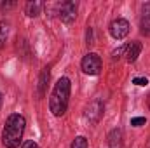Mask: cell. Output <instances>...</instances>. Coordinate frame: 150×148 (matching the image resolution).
I'll return each instance as SVG.
<instances>
[{"instance_id": "9a60e30c", "label": "cell", "mask_w": 150, "mask_h": 148, "mask_svg": "<svg viewBox=\"0 0 150 148\" xmlns=\"http://www.w3.org/2000/svg\"><path fill=\"white\" fill-rule=\"evenodd\" d=\"M133 84L134 85H147L149 84V78L147 77H134L133 78Z\"/></svg>"}, {"instance_id": "5bb4252c", "label": "cell", "mask_w": 150, "mask_h": 148, "mask_svg": "<svg viewBox=\"0 0 150 148\" xmlns=\"http://www.w3.org/2000/svg\"><path fill=\"white\" fill-rule=\"evenodd\" d=\"M145 122H147L145 117H134V118H131V125L133 127H142V125H145Z\"/></svg>"}, {"instance_id": "4fadbf2b", "label": "cell", "mask_w": 150, "mask_h": 148, "mask_svg": "<svg viewBox=\"0 0 150 148\" xmlns=\"http://www.w3.org/2000/svg\"><path fill=\"white\" fill-rule=\"evenodd\" d=\"M70 148H89V145H87V140L84 136H77L74 141H72Z\"/></svg>"}, {"instance_id": "d6986e66", "label": "cell", "mask_w": 150, "mask_h": 148, "mask_svg": "<svg viewBox=\"0 0 150 148\" xmlns=\"http://www.w3.org/2000/svg\"><path fill=\"white\" fill-rule=\"evenodd\" d=\"M2 103H4V96H2V92H0V108H2Z\"/></svg>"}, {"instance_id": "52a82bcc", "label": "cell", "mask_w": 150, "mask_h": 148, "mask_svg": "<svg viewBox=\"0 0 150 148\" xmlns=\"http://www.w3.org/2000/svg\"><path fill=\"white\" fill-rule=\"evenodd\" d=\"M142 42H138V40H133V42H129L127 45H126V51H124V56H126V61L127 63H134L136 59H138V56L142 54Z\"/></svg>"}, {"instance_id": "e0dca14e", "label": "cell", "mask_w": 150, "mask_h": 148, "mask_svg": "<svg viewBox=\"0 0 150 148\" xmlns=\"http://www.w3.org/2000/svg\"><path fill=\"white\" fill-rule=\"evenodd\" d=\"M86 44H87V45H93V44H94V37H93V28H87V32H86Z\"/></svg>"}, {"instance_id": "2e32d148", "label": "cell", "mask_w": 150, "mask_h": 148, "mask_svg": "<svg viewBox=\"0 0 150 148\" xmlns=\"http://www.w3.org/2000/svg\"><path fill=\"white\" fill-rule=\"evenodd\" d=\"M124 51H126V45H120L119 49H115V51L112 52V58L113 59H119L120 56H124Z\"/></svg>"}, {"instance_id": "3957f363", "label": "cell", "mask_w": 150, "mask_h": 148, "mask_svg": "<svg viewBox=\"0 0 150 148\" xmlns=\"http://www.w3.org/2000/svg\"><path fill=\"white\" fill-rule=\"evenodd\" d=\"M101 66H103L101 58H100L96 52H87V54L82 58V61H80L82 72L86 75H91V77H94V75L100 73V72H101Z\"/></svg>"}, {"instance_id": "ba28073f", "label": "cell", "mask_w": 150, "mask_h": 148, "mask_svg": "<svg viewBox=\"0 0 150 148\" xmlns=\"http://www.w3.org/2000/svg\"><path fill=\"white\" fill-rule=\"evenodd\" d=\"M140 32L150 37V2L142 5V18H140Z\"/></svg>"}, {"instance_id": "5b68a950", "label": "cell", "mask_w": 150, "mask_h": 148, "mask_svg": "<svg viewBox=\"0 0 150 148\" xmlns=\"http://www.w3.org/2000/svg\"><path fill=\"white\" fill-rule=\"evenodd\" d=\"M129 21L127 19H124V18H117V19H113L112 23H110V26H108V32H110V35H112L115 40H122V38L127 37V33H129Z\"/></svg>"}, {"instance_id": "30bf717a", "label": "cell", "mask_w": 150, "mask_h": 148, "mask_svg": "<svg viewBox=\"0 0 150 148\" xmlns=\"http://www.w3.org/2000/svg\"><path fill=\"white\" fill-rule=\"evenodd\" d=\"M42 9H44V2H38V0H33V2H28L25 5V12L28 18H37L42 14Z\"/></svg>"}, {"instance_id": "ffe728a7", "label": "cell", "mask_w": 150, "mask_h": 148, "mask_svg": "<svg viewBox=\"0 0 150 148\" xmlns=\"http://www.w3.org/2000/svg\"><path fill=\"white\" fill-rule=\"evenodd\" d=\"M149 110H150V94H149Z\"/></svg>"}, {"instance_id": "ac0fdd59", "label": "cell", "mask_w": 150, "mask_h": 148, "mask_svg": "<svg viewBox=\"0 0 150 148\" xmlns=\"http://www.w3.org/2000/svg\"><path fill=\"white\" fill-rule=\"evenodd\" d=\"M21 148H38V145L35 143V141H32V140H28V141H25V143L21 145Z\"/></svg>"}, {"instance_id": "277c9868", "label": "cell", "mask_w": 150, "mask_h": 148, "mask_svg": "<svg viewBox=\"0 0 150 148\" xmlns=\"http://www.w3.org/2000/svg\"><path fill=\"white\" fill-rule=\"evenodd\" d=\"M103 113H105V103L101 99H94L87 105V108L84 111V117L89 124H98L101 120Z\"/></svg>"}, {"instance_id": "8992f818", "label": "cell", "mask_w": 150, "mask_h": 148, "mask_svg": "<svg viewBox=\"0 0 150 148\" xmlns=\"http://www.w3.org/2000/svg\"><path fill=\"white\" fill-rule=\"evenodd\" d=\"M58 16H59V19L63 21V23H67V25H70V23H74L75 18H77V4L75 2H63L61 5H59V9H58Z\"/></svg>"}, {"instance_id": "7a4b0ae2", "label": "cell", "mask_w": 150, "mask_h": 148, "mask_svg": "<svg viewBox=\"0 0 150 148\" xmlns=\"http://www.w3.org/2000/svg\"><path fill=\"white\" fill-rule=\"evenodd\" d=\"M70 92H72V82L68 77H61L56 84L54 89L51 92L49 98V110L54 117H61L65 115V111L68 108V101H70Z\"/></svg>"}, {"instance_id": "9c48e42d", "label": "cell", "mask_w": 150, "mask_h": 148, "mask_svg": "<svg viewBox=\"0 0 150 148\" xmlns=\"http://www.w3.org/2000/svg\"><path fill=\"white\" fill-rule=\"evenodd\" d=\"M49 78H51V68H49V66H45V68H42V72H40V75H38V85H37L38 98H44V96H45Z\"/></svg>"}, {"instance_id": "8fae6325", "label": "cell", "mask_w": 150, "mask_h": 148, "mask_svg": "<svg viewBox=\"0 0 150 148\" xmlns=\"http://www.w3.org/2000/svg\"><path fill=\"white\" fill-rule=\"evenodd\" d=\"M122 129H112L108 134V147L110 148H122Z\"/></svg>"}, {"instance_id": "6da1fadb", "label": "cell", "mask_w": 150, "mask_h": 148, "mask_svg": "<svg viewBox=\"0 0 150 148\" xmlns=\"http://www.w3.org/2000/svg\"><path fill=\"white\" fill-rule=\"evenodd\" d=\"M26 120L21 113H12L7 117L2 129V145L5 148H18L25 134Z\"/></svg>"}, {"instance_id": "7c38bea8", "label": "cell", "mask_w": 150, "mask_h": 148, "mask_svg": "<svg viewBox=\"0 0 150 148\" xmlns=\"http://www.w3.org/2000/svg\"><path fill=\"white\" fill-rule=\"evenodd\" d=\"M7 38H9V23L7 21H0V49L5 47Z\"/></svg>"}]
</instances>
